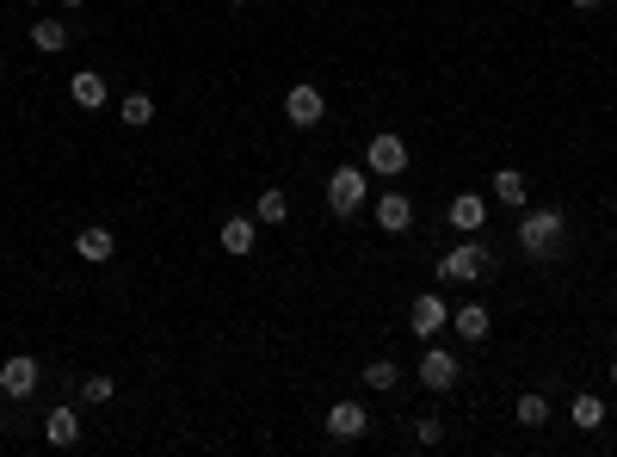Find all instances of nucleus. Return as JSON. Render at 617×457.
Instances as JSON below:
<instances>
[{
  "mask_svg": "<svg viewBox=\"0 0 617 457\" xmlns=\"http://www.w3.org/2000/svg\"><path fill=\"white\" fill-rule=\"evenodd\" d=\"M68 38H75V31H68V19H38V25H31V44H38L44 56H62Z\"/></svg>",
  "mask_w": 617,
  "mask_h": 457,
  "instance_id": "a211bd4d",
  "label": "nucleus"
},
{
  "mask_svg": "<svg viewBox=\"0 0 617 457\" xmlns=\"http://www.w3.org/2000/svg\"><path fill=\"white\" fill-rule=\"evenodd\" d=\"M574 7H599V0H574Z\"/></svg>",
  "mask_w": 617,
  "mask_h": 457,
  "instance_id": "cd10ccee",
  "label": "nucleus"
},
{
  "mask_svg": "<svg viewBox=\"0 0 617 457\" xmlns=\"http://www.w3.org/2000/svg\"><path fill=\"white\" fill-rule=\"evenodd\" d=\"M414 439H420V445H439V439H445V420H439V414H420V420H414Z\"/></svg>",
  "mask_w": 617,
  "mask_h": 457,
  "instance_id": "393cba45",
  "label": "nucleus"
},
{
  "mask_svg": "<svg viewBox=\"0 0 617 457\" xmlns=\"http://www.w3.org/2000/svg\"><path fill=\"white\" fill-rule=\"evenodd\" d=\"M457 377H463V365H457V353H445V346H426L420 353V383L426 390H457Z\"/></svg>",
  "mask_w": 617,
  "mask_h": 457,
  "instance_id": "6e6552de",
  "label": "nucleus"
},
{
  "mask_svg": "<svg viewBox=\"0 0 617 457\" xmlns=\"http://www.w3.org/2000/svg\"><path fill=\"white\" fill-rule=\"evenodd\" d=\"M513 420H519V427H543V420H550V396H543V390H525V396L513 402Z\"/></svg>",
  "mask_w": 617,
  "mask_h": 457,
  "instance_id": "4be33fe9",
  "label": "nucleus"
},
{
  "mask_svg": "<svg viewBox=\"0 0 617 457\" xmlns=\"http://www.w3.org/2000/svg\"><path fill=\"white\" fill-rule=\"evenodd\" d=\"M408 328H414L420 340H439V334L451 328V303H445L439 291H420V297L408 303Z\"/></svg>",
  "mask_w": 617,
  "mask_h": 457,
  "instance_id": "423d86ee",
  "label": "nucleus"
},
{
  "mask_svg": "<svg viewBox=\"0 0 617 457\" xmlns=\"http://www.w3.org/2000/svg\"><path fill=\"white\" fill-rule=\"evenodd\" d=\"M253 235H260V217H229L223 223V235H216V241H223V254H253Z\"/></svg>",
  "mask_w": 617,
  "mask_h": 457,
  "instance_id": "dca6fc26",
  "label": "nucleus"
},
{
  "mask_svg": "<svg viewBox=\"0 0 617 457\" xmlns=\"http://www.w3.org/2000/svg\"><path fill=\"white\" fill-rule=\"evenodd\" d=\"M253 217H260V223H266V229H278V223H284V217H290V198H284V192H278V186H266V192H260V210H253Z\"/></svg>",
  "mask_w": 617,
  "mask_h": 457,
  "instance_id": "5701e85b",
  "label": "nucleus"
},
{
  "mask_svg": "<svg viewBox=\"0 0 617 457\" xmlns=\"http://www.w3.org/2000/svg\"><path fill=\"white\" fill-rule=\"evenodd\" d=\"M68 99H75L81 112H99V105H105V75H99V68H81V75L68 81Z\"/></svg>",
  "mask_w": 617,
  "mask_h": 457,
  "instance_id": "2eb2a0df",
  "label": "nucleus"
},
{
  "mask_svg": "<svg viewBox=\"0 0 617 457\" xmlns=\"http://www.w3.org/2000/svg\"><path fill=\"white\" fill-rule=\"evenodd\" d=\"M451 328H457V340H469V346H476V340H488L494 315H488L482 303H457V309H451Z\"/></svg>",
  "mask_w": 617,
  "mask_h": 457,
  "instance_id": "ddd939ff",
  "label": "nucleus"
},
{
  "mask_svg": "<svg viewBox=\"0 0 617 457\" xmlns=\"http://www.w3.org/2000/svg\"><path fill=\"white\" fill-rule=\"evenodd\" d=\"M44 439H50V445H62V451H68V445H81V408H62V402H56V408L44 414Z\"/></svg>",
  "mask_w": 617,
  "mask_h": 457,
  "instance_id": "f8f14e48",
  "label": "nucleus"
},
{
  "mask_svg": "<svg viewBox=\"0 0 617 457\" xmlns=\"http://www.w3.org/2000/svg\"><path fill=\"white\" fill-rule=\"evenodd\" d=\"M371 217H377V229H389V235H408V229H414V198H408V192H383V198L371 204Z\"/></svg>",
  "mask_w": 617,
  "mask_h": 457,
  "instance_id": "9d476101",
  "label": "nucleus"
},
{
  "mask_svg": "<svg viewBox=\"0 0 617 457\" xmlns=\"http://www.w3.org/2000/svg\"><path fill=\"white\" fill-rule=\"evenodd\" d=\"M118 124H124V130H149V124H155V99H149V93H124Z\"/></svg>",
  "mask_w": 617,
  "mask_h": 457,
  "instance_id": "6ab92c4d",
  "label": "nucleus"
},
{
  "mask_svg": "<svg viewBox=\"0 0 617 457\" xmlns=\"http://www.w3.org/2000/svg\"><path fill=\"white\" fill-rule=\"evenodd\" d=\"M62 7H68V13H75V7H81V0H62Z\"/></svg>",
  "mask_w": 617,
  "mask_h": 457,
  "instance_id": "bb28decb",
  "label": "nucleus"
},
{
  "mask_svg": "<svg viewBox=\"0 0 617 457\" xmlns=\"http://www.w3.org/2000/svg\"><path fill=\"white\" fill-rule=\"evenodd\" d=\"M0 68H7V62H0Z\"/></svg>",
  "mask_w": 617,
  "mask_h": 457,
  "instance_id": "c756f323",
  "label": "nucleus"
},
{
  "mask_svg": "<svg viewBox=\"0 0 617 457\" xmlns=\"http://www.w3.org/2000/svg\"><path fill=\"white\" fill-rule=\"evenodd\" d=\"M445 223H451L457 235H482V223H488V198H482V192H457L451 210H445Z\"/></svg>",
  "mask_w": 617,
  "mask_h": 457,
  "instance_id": "9b49d317",
  "label": "nucleus"
},
{
  "mask_svg": "<svg viewBox=\"0 0 617 457\" xmlns=\"http://www.w3.org/2000/svg\"><path fill=\"white\" fill-rule=\"evenodd\" d=\"M321 420H328V439H340V445H346V439H365V433H371V414L358 408L352 396H346V402H334V408L321 414Z\"/></svg>",
  "mask_w": 617,
  "mask_h": 457,
  "instance_id": "1a4fd4ad",
  "label": "nucleus"
},
{
  "mask_svg": "<svg viewBox=\"0 0 617 457\" xmlns=\"http://www.w3.org/2000/svg\"><path fill=\"white\" fill-rule=\"evenodd\" d=\"M284 118L297 124V130H315L321 118H328V99H321V87H309V81L290 87V93H284Z\"/></svg>",
  "mask_w": 617,
  "mask_h": 457,
  "instance_id": "0eeeda50",
  "label": "nucleus"
},
{
  "mask_svg": "<svg viewBox=\"0 0 617 457\" xmlns=\"http://www.w3.org/2000/svg\"><path fill=\"white\" fill-rule=\"evenodd\" d=\"M38 383H44V365L31 359V353H13L7 365H0V396H7V402H31V396H38Z\"/></svg>",
  "mask_w": 617,
  "mask_h": 457,
  "instance_id": "20e7f679",
  "label": "nucleus"
},
{
  "mask_svg": "<svg viewBox=\"0 0 617 457\" xmlns=\"http://www.w3.org/2000/svg\"><path fill=\"white\" fill-rule=\"evenodd\" d=\"M365 167L377 173V180H402V173H408V143L395 130H377L371 149H365Z\"/></svg>",
  "mask_w": 617,
  "mask_h": 457,
  "instance_id": "39448f33",
  "label": "nucleus"
},
{
  "mask_svg": "<svg viewBox=\"0 0 617 457\" xmlns=\"http://www.w3.org/2000/svg\"><path fill=\"white\" fill-rule=\"evenodd\" d=\"M358 377H365V390H377V396H389L395 390V383H402V365H395V359H371L365 371H358Z\"/></svg>",
  "mask_w": 617,
  "mask_h": 457,
  "instance_id": "412c9836",
  "label": "nucleus"
},
{
  "mask_svg": "<svg viewBox=\"0 0 617 457\" xmlns=\"http://www.w3.org/2000/svg\"><path fill=\"white\" fill-rule=\"evenodd\" d=\"M605 371H611V383H617V359H611V365H605Z\"/></svg>",
  "mask_w": 617,
  "mask_h": 457,
  "instance_id": "a878e982",
  "label": "nucleus"
},
{
  "mask_svg": "<svg viewBox=\"0 0 617 457\" xmlns=\"http://www.w3.org/2000/svg\"><path fill=\"white\" fill-rule=\"evenodd\" d=\"M494 198H500L506 210H525V198H531L525 173H519V167H494Z\"/></svg>",
  "mask_w": 617,
  "mask_h": 457,
  "instance_id": "f3484780",
  "label": "nucleus"
},
{
  "mask_svg": "<svg viewBox=\"0 0 617 457\" xmlns=\"http://www.w3.org/2000/svg\"><path fill=\"white\" fill-rule=\"evenodd\" d=\"M568 420H574L580 433H599V427H605V402H599L593 390H587V396H574V402H568Z\"/></svg>",
  "mask_w": 617,
  "mask_h": 457,
  "instance_id": "aec40b11",
  "label": "nucleus"
},
{
  "mask_svg": "<svg viewBox=\"0 0 617 457\" xmlns=\"http://www.w3.org/2000/svg\"><path fill=\"white\" fill-rule=\"evenodd\" d=\"M229 7H241V0H229Z\"/></svg>",
  "mask_w": 617,
  "mask_h": 457,
  "instance_id": "c85d7f7f",
  "label": "nucleus"
},
{
  "mask_svg": "<svg viewBox=\"0 0 617 457\" xmlns=\"http://www.w3.org/2000/svg\"><path fill=\"white\" fill-rule=\"evenodd\" d=\"M112 248H118V235L105 229V223H87V229L75 235V254H81V260H93V266H99V260H112Z\"/></svg>",
  "mask_w": 617,
  "mask_h": 457,
  "instance_id": "4468645a",
  "label": "nucleus"
},
{
  "mask_svg": "<svg viewBox=\"0 0 617 457\" xmlns=\"http://www.w3.org/2000/svg\"><path fill=\"white\" fill-rule=\"evenodd\" d=\"M371 204V167H334L328 173V210L334 217H358Z\"/></svg>",
  "mask_w": 617,
  "mask_h": 457,
  "instance_id": "f03ea898",
  "label": "nucleus"
},
{
  "mask_svg": "<svg viewBox=\"0 0 617 457\" xmlns=\"http://www.w3.org/2000/svg\"><path fill=\"white\" fill-rule=\"evenodd\" d=\"M112 390H118V383H112V377H105V371H93V377H81V402H93V408H99V402H112Z\"/></svg>",
  "mask_w": 617,
  "mask_h": 457,
  "instance_id": "b1692460",
  "label": "nucleus"
},
{
  "mask_svg": "<svg viewBox=\"0 0 617 457\" xmlns=\"http://www.w3.org/2000/svg\"><path fill=\"white\" fill-rule=\"evenodd\" d=\"M562 235H568V223H562L556 204L525 210V217H519V254H525L531 266H550V260L562 254Z\"/></svg>",
  "mask_w": 617,
  "mask_h": 457,
  "instance_id": "f257e3e1",
  "label": "nucleus"
},
{
  "mask_svg": "<svg viewBox=\"0 0 617 457\" xmlns=\"http://www.w3.org/2000/svg\"><path fill=\"white\" fill-rule=\"evenodd\" d=\"M432 272H439V285H476V278L488 272V248H482L476 235H463V241H457V248H451L439 266H432Z\"/></svg>",
  "mask_w": 617,
  "mask_h": 457,
  "instance_id": "7ed1b4c3",
  "label": "nucleus"
}]
</instances>
